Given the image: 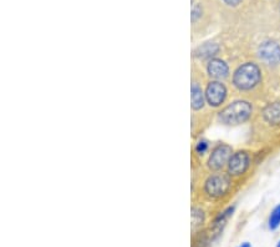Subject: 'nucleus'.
I'll use <instances>...</instances> for the list:
<instances>
[{
    "instance_id": "6",
    "label": "nucleus",
    "mask_w": 280,
    "mask_h": 247,
    "mask_svg": "<svg viewBox=\"0 0 280 247\" xmlns=\"http://www.w3.org/2000/svg\"><path fill=\"white\" fill-rule=\"evenodd\" d=\"M249 166V155L245 151H238L232 155L228 162V170L232 175H242Z\"/></svg>"
},
{
    "instance_id": "9",
    "label": "nucleus",
    "mask_w": 280,
    "mask_h": 247,
    "mask_svg": "<svg viewBox=\"0 0 280 247\" xmlns=\"http://www.w3.org/2000/svg\"><path fill=\"white\" fill-rule=\"evenodd\" d=\"M234 209H235L234 206L228 207L225 211L220 212V214L218 215L217 217H215L214 222H213V225H212V231H213V234L215 235V236L222 232L223 227L225 226V224H227V221L229 220V217L232 216L233 212H234Z\"/></svg>"
},
{
    "instance_id": "18",
    "label": "nucleus",
    "mask_w": 280,
    "mask_h": 247,
    "mask_svg": "<svg viewBox=\"0 0 280 247\" xmlns=\"http://www.w3.org/2000/svg\"><path fill=\"white\" fill-rule=\"evenodd\" d=\"M238 247H252V245H250L249 242H243V244L239 245Z\"/></svg>"
},
{
    "instance_id": "3",
    "label": "nucleus",
    "mask_w": 280,
    "mask_h": 247,
    "mask_svg": "<svg viewBox=\"0 0 280 247\" xmlns=\"http://www.w3.org/2000/svg\"><path fill=\"white\" fill-rule=\"evenodd\" d=\"M230 180L227 175H213L205 181V192L212 197H220L229 190Z\"/></svg>"
},
{
    "instance_id": "4",
    "label": "nucleus",
    "mask_w": 280,
    "mask_h": 247,
    "mask_svg": "<svg viewBox=\"0 0 280 247\" xmlns=\"http://www.w3.org/2000/svg\"><path fill=\"white\" fill-rule=\"evenodd\" d=\"M230 157H232V147L229 145L222 144L212 151V155L208 160V166L212 170H220L227 162H229Z\"/></svg>"
},
{
    "instance_id": "15",
    "label": "nucleus",
    "mask_w": 280,
    "mask_h": 247,
    "mask_svg": "<svg viewBox=\"0 0 280 247\" xmlns=\"http://www.w3.org/2000/svg\"><path fill=\"white\" fill-rule=\"evenodd\" d=\"M208 149V142L207 141H199L197 144V146H195V151L198 152V154H204L205 151H207Z\"/></svg>"
},
{
    "instance_id": "16",
    "label": "nucleus",
    "mask_w": 280,
    "mask_h": 247,
    "mask_svg": "<svg viewBox=\"0 0 280 247\" xmlns=\"http://www.w3.org/2000/svg\"><path fill=\"white\" fill-rule=\"evenodd\" d=\"M199 10H200V9H199V6H198V5L195 6V8L192 10V20L193 21H194L195 19H197L198 16H199V14H200Z\"/></svg>"
},
{
    "instance_id": "11",
    "label": "nucleus",
    "mask_w": 280,
    "mask_h": 247,
    "mask_svg": "<svg viewBox=\"0 0 280 247\" xmlns=\"http://www.w3.org/2000/svg\"><path fill=\"white\" fill-rule=\"evenodd\" d=\"M204 105V99H203V93L197 85L192 86V108L194 110L203 108Z\"/></svg>"
},
{
    "instance_id": "12",
    "label": "nucleus",
    "mask_w": 280,
    "mask_h": 247,
    "mask_svg": "<svg viewBox=\"0 0 280 247\" xmlns=\"http://www.w3.org/2000/svg\"><path fill=\"white\" fill-rule=\"evenodd\" d=\"M280 226V205H277V206L273 209V211L270 212L269 216V221H268V227L272 231H275V230L279 229Z\"/></svg>"
},
{
    "instance_id": "13",
    "label": "nucleus",
    "mask_w": 280,
    "mask_h": 247,
    "mask_svg": "<svg viewBox=\"0 0 280 247\" xmlns=\"http://www.w3.org/2000/svg\"><path fill=\"white\" fill-rule=\"evenodd\" d=\"M218 50H219V48H218L217 44L207 43L200 46V48H198L197 54L199 56H202V58H209V56H213L214 54H217Z\"/></svg>"
},
{
    "instance_id": "10",
    "label": "nucleus",
    "mask_w": 280,
    "mask_h": 247,
    "mask_svg": "<svg viewBox=\"0 0 280 247\" xmlns=\"http://www.w3.org/2000/svg\"><path fill=\"white\" fill-rule=\"evenodd\" d=\"M264 119L273 125H280V103L268 105L264 110Z\"/></svg>"
},
{
    "instance_id": "19",
    "label": "nucleus",
    "mask_w": 280,
    "mask_h": 247,
    "mask_svg": "<svg viewBox=\"0 0 280 247\" xmlns=\"http://www.w3.org/2000/svg\"><path fill=\"white\" fill-rule=\"evenodd\" d=\"M277 247H280V240L278 241V244H277Z\"/></svg>"
},
{
    "instance_id": "8",
    "label": "nucleus",
    "mask_w": 280,
    "mask_h": 247,
    "mask_svg": "<svg viewBox=\"0 0 280 247\" xmlns=\"http://www.w3.org/2000/svg\"><path fill=\"white\" fill-rule=\"evenodd\" d=\"M228 71H229L228 70V65L222 60L213 59L208 64V73L214 79H224L228 75Z\"/></svg>"
},
{
    "instance_id": "5",
    "label": "nucleus",
    "mask_w": 280,
    "mask_h": 247,
    "mask_svg": "<svg viewBox=\"0 0 280 247\" xmlns=\"http://www.w3.org/2000/svg\"><path fill=\"white\" fill-rule=\"evenodd\" d=\"M225 96H227V90L225 86L219 81H213L208 85L207 90H205V98L209 105L212 106H219L220 104L224 101Z\"/></svg>"
},
{
    "instance_id": "17",
    "label": "nucleus",
    "mask_w": 280,
    "mask_h": 247,
    "mask_svg": "<svg viewBox=\"0 0 280 247\" xmlns=\"http://www.w3.org/2000/svg\"><path fill=\"white\" fill-rule=\"evenodd\" d=\"M223 1H224L225 4H228V5L235 6V5H238L242 0H223Z\"/></svg>"
},
{
    "instance_id": "1",
    "label": "nucleus",
    "mask_w": 280,
    "mask_h": 247,
    "mask_svg": "<svg viewBox=\"0 0 280 247\" xmlns=\"http://www.w3.org/2000/svg\"><path fill=\"white\" fill-rule=\"evenodd\" d=\"M252 106L247 101H235L219 113V120L227 125H238L249 119Z\"/></svg>"
},
{
    "instance_id": "7",
    "label": "nucleus",
    "mask_w": 280,
    "mask_h": 247,
    "mask_svg": "<svg viewBox=\"0 0 280 247\" xmlns=\"http://www.w3.org/2000/svg\"><path fill=\"white\" fill-rule=\"evenodd\" d=\"M259 55L269 64H278L280 61V46L275 41H265L260 45Z\"/></svg>"
},
{
    "instance_id": "14",
    "label": "nucleus",
    "mask_w": 280,
    "mask_h": 247,
    "mask_svg": "<svg viewBox=\"0 0 280 247\" xmlns=\"http://www.w3.org/2000/svg\"><path fill=\"white\" fill-rule=\"evenodd\" d=\"M204 221V214H203L202 210L199 209H193L192 210V224L193 227H199L200 225H203Z\"/></svg>"
},
{
    "instance_id": "2",
    "label": "nucleus",
    "mask_w": 280,
    "mask_h": 247,
    "mask_svg": "<svg viewBox=\"0 0 280 247\" xmlns=\"http://www.w3.org/2000/svg\"><path fill=\"white\" fill-rule=\"evenodd\" d=\"M233 81L240 90H250L260 81L259 68L253 63H247L239 66L234 73Z\"/></svg>"
}]
</instances>
